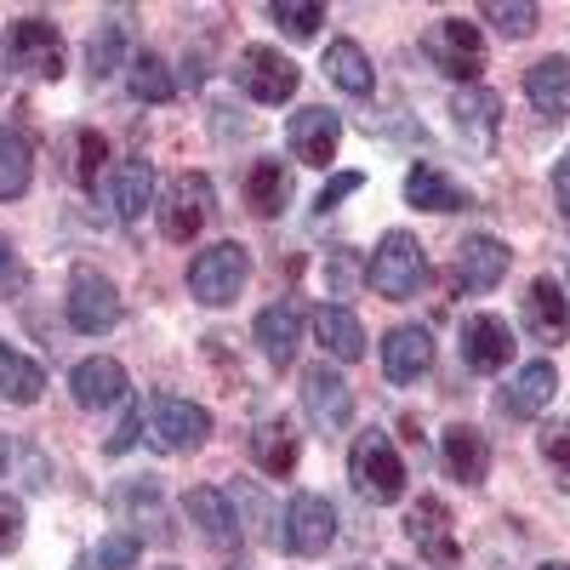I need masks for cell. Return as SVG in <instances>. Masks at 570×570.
<instances>
[{"label":"cell","instance_id":"38","mask_svg":"<svg viewBox=\"0 0 570 570\" xmlns=\"http://www.w3.org/2000/svg\"><path fill=\"white\" fill-rule=\"evenodd\" d=\"M537 451H542V462L559 473V485L570 491V422H564V416H559V422H542Z\"/></svg>","mask_w":570,"mask_h":570},{"label":"cell","instance_id":"33","mask_svg":"<svg viewBox=\"0 0 570 570\" xmlns=\"http://www.w3.org/2000/svg\"><path fill=\"white\" fill-rule=\"evenodd\" d=\"M126 91H131L137 104H171V98H177V80H171L166 58L137 52V58L126 63Z\"/></svg>","mask_w":570,"mask_h":570},{"label":"cell","instance_id":"35","mask_svg":"<svg viewBox=\"0 0 570 570\" xmlns=\"http://www.w3.org/2000/svg\"><path fill=\"white\" fill-rule=\"evenodd\" d=\"M104 160H109L104 131H75V183L86 195H104Z\"/></svg>","mask_w":570,"mask_h":570},{"label":"cell","instance_id":"1","mask_svg":"<svg viewBox=\"0 0 570 570\" xmlns=\"http://www.w3.org/2000/svg\"><path fill=\"white\" fill-rule=\"evenodd\" d=\"M348 480L365 502L389 508L405 497V462L394 451V440L383 434V428H365V434H354V451H348Z\"/></svg>","mask_w":570,"mask_h":570},{"label":"cell","instance_id":"44","mask_svg":"<svg viewBox=\"0 0 570 570\" xmlns=\"http://www.w3.org/2000/svg\"><path fill=\"white\" fill-rule=\"evenodd\" d=\"M0 279H18V263H12V240L0 234Z\"/></svg>","mask_w":570,"mask_h":570},{"label":"cell","instance_id":"7","mask_svg":"<svg viewBox=\"0 0 570 570\" xmlns=\"http://www.w3.org/2000/svg\"><path fill=\"white\" fill-rule=\"evenodd\" d=\"M234 80H240V91L252 104H285L292 91L303 86V69L285 58V52H274V46H246L240 52V63H234Z\"/></svg>","mask_w":570,"mask_h":570},{"label":"cell","instance_id":"28","mask_svg":"<svg viewBox=\"0 0 570 570\" xmlns=\"http://www.w3.org/2000/svg\"><path fill=\"white\" fill-rule=\"evenodd\" d=\"M553 394H559V371H553L548 360H531V365H519V376L508 383L502 411H508V416H537Z\"/></svg>","mask_w":570,"mask_h":570},{"label":"cell","instance_id":"4","mask_svg":"<svg viewBox=\"0 0 570 570\" xmlns=\"http://www.w3.org/2000/svg\"><path fill=\"white\" fill-rule=\"evenodd\" d=\"M63 314H69V325L80 331V337H104V331L120 325L126 303H120L115 279L104 268H75L69 274V292H63Z\"/></svg>","mask_w":570,"mask_h":570},{"label":"cell","instance_id":"30","mask_svg":"<svg viewBox=\"0 0 570 570\" xmlns=\"http://www.w3.org/2000/svg\"><path fill=\"white\" fill-rule=\"evenodd\" d=\"M35 183V149L18 126H0V200H23Z\"/></svg>","mask_w":570,"mask_h":570},{"label":"cell","instance_id":"36","mask_svg":"<svg viewBox=\"0 0 570 570\" xmlns=\"http://www.w3.org/2000/svg\"><path fill=\"white\" fill-rule=\"evenodd\" d=\"M480 18H485V23H497V35H508V40H531L542 12L531 7V0H519V7H508V0H485Z\"/></svg>","mask_w":570,"mask_h":570},{"label":"cell","instance_id":"13","mask_svg":"<svg viewBox=\"0 0 570 570\" xmlns=\"http://www.w3.org/2000/svg\"><path fill=\"white\" fill-rule=\"evenodd\" d=\"M462 365L480 376L508 371L513 365V325L502 314H468L462 320Z\"/></svg>","mask_w":570,"mask_h":570},{"label":"cell","instance_id":"24","mask_svg":"<svg viewBox=\"0 0 570 570\" xmlns=\"http://www.w3.org/2000/svg\"><path fill=\"white\" fill-rule=\"evenodd\" d=\"M246 445H252V462L268 480H285V473H297V462H303V440H297L292 422H257Z\"/></svg>","mask_w":570,"mask_h":570},{"label":"cell","instance_id":"39","mask_svg":"<svg viewBox=\"0 0 570 570\" xmlns=\"http://www.w3.org/2000/svg\"><path fill=\"white\" fill-rule=\"evenodd\" d=\"M137 559H142V542H137L131 531H115V537H104V548L91 553V564H98V570H131Z\"/></svg>","mask_w":570,"mask_h":570},{"label":"cell","instance_id":"16","mask_svg":"<svg viewBox=\"0 0 570 570\" xmlns=\"http://www.w3.org/2000/svg\"><path fill=\"white\" fill-rule=\"evenodd\" d=\"M405 206L451 217V212H468V206H473V195H468V188H462L456 177H445L434 160H416V166L405 171Z\"/></svg>","mask_w":570,"mask_h":570},{"label":"cell","instance_id":"21","mask_svg":"<svg viewBox=\"0 0 570 570\" xmlns=\"http://www.w3.org/2000/svg\"><path fill=\"white\" fill-rule=\"evenodd\" d=\"M434 365V337L422 325H394L383 337V376L389 383H416V376Z\"/></svg>","mask_w":570,"mask_h":570},{"label":"cell","instance_id":"48","mask_svg":"<svg viewBox=\"0 0 570 570\" xmlns=\"http://www.w3.org/2000/svg\"><path fill=\"white\" fill-rule=\"evenodd\" d=\"M537 570H570V564H559V559H553V564H537Z\"/></svg>","mask_w":570,"mask_h":570},{"label":"cell","instance_id":"29","mask_svg":"<svg viewBox=\"0 0 570 570\" xmlns=\"http://www.w3.org/2000/svg\"><path fill=\"white\" fill-rule=\"evenodd\" d=\"M246 206L257 217H279L292 206V171H285V160H257L246 171Z\"/></svg>","mask_w":570,"mask_h":570},{"label":"cell","instance_id":"42","mask_svg":"<svg viewBox=\"0 0 570 570\" xmlns=\"http://www.w3.org/2000/svg\"><path fill=\"white\" fill-rule=\"evenodd\" d=\"M365 188V177L360 171H343V177H331L325 188H320V200H314V212H331V206H343L348 195H360Z\"/></svg>","mask_w":570,"mask_h":570},{"label":"cell","instance_id":"10","mask_svg":"<svg viewBox=\"0 0 570 570\" xmlns=\"http://www.w3.org/2000/svg\"><path fill=\"white\" fill-rule=\"evenodd\" d=\"M279 542L292 548V553H303V559L331 553V542H337V508H331L325 497H314V491H297L292 508H285V531H279Z\"/></svg>","mask_w":570,"mask_h":570},{"label":"cell","instance_id":"18","mask_svg":"<svg viewBox=\"0 0 570 570\" xmlns=\"http://www.w3.org/2000/svg\"><path fill=\"white\" fill-rule=\"evenodd\" d=\"M525 331L537 343H570V297H564V285L553 274L531 279V292H525Z\"/></svg>","mask_w":570,"mask_h":570},{"label":"cell","instance_id":"25","mask_svg":"<svg viewBox=\"0 0 570 570\" xmlns=\"http://www.w3.org/2000/svg\"><path fill=\"white\" fill-rule=\"evenodd\" d=\"M525 98L542 120H570V58H542L525 69Z\"/></svg>","mask_w":570,"mask_h":570},{"label":"cell","instance_id":"50","mask_svg":"<svg viewBox=\"0 0 570 570\" xmlns=\"http://www.w3.org/2000/svg\"><path fill=\"white\" fill-rule=\"evenodd\" d=\"M389 570H400V564H389Z\"/></svg>","mask_w":570,"mask_h":570},{"label":"cell","instance_id":"43","mask_svg":"<svg viewBox=\"0 0 570 570\" xmlns=\"http://www.w3.org/2000/svg\"><path fill=\"white\" fill-rule=\"evenodd\" d=\"M553 206H559V217H570V155L553 166Z\"/></svg>","mask_w":570,"mask_h":570},{"label":"cell","instance_id":"17","mask_svg":"<svg viewBox=\"0 0 570 570\" xmlns=\"http://www.w3.org/2000/svg\"><path fill=\"white\" fill-rule=\"evenodd\" d=\"M69 394L80 411H104V405H126V365L91 354L69 371Z\"/></svg>","mask_w":570,"mask_h":570},{"label":"cell","instance_id":"31","mask_svg":"<svg viewBox=\"0 0 570 570\" xmlns=\"http://www.w3.org/2000/svg\"><path fill=\"white\" fill-rule=\"evenodd\" d=\"M40 394H46V371L29 354H18V348H0V400L7 405H35Z\"/></svg>","mask_w":570,"mask_h":570},{"label":"cell","instance_id":"3","mask_svg":"<svg viewBox=\"0 0 570 570\" xmlns=\"http://www.w3.org/2000/svg\"><path fill=\"white\" fill-rule=\"evenodd\" d=\"M246 279H252V252L240 240H217L188 263V292H195V303H206V308L234 303Z\"/></svg>","mask_w":570,"mask_h":570},{"label":"cell","instance_id":"26","mask_svg":"<svg viewBox=\"0 0 570 570\" xmlns=\"http://www.w3.org/2000/svg\"><path fill=\"white\" fill-rule=\"evenodd\" d=\"M440 451H445V468L456 473L462 485H485V480H491V445H485L480 428H468V422L445 428Z\"/></svg>","mask_w":570,"mask_h":570},{"label":"cell","instance_id":"9","mask_svg":"<svg viewBox=\"0 0 570 570\" xmlns=\"http://www.w3.org/2000/svg\"><path fill=\"white\" fill-rule=\"evenodd\" d=\"M212 223V183L200 171H183L166 183V200H160V234L177 246H188L195 234Z\"/></svg>","mask_w":570,"mask_h":570},{"label":"cell","instance_id":"2","mask_svg":"<svg viewBox=\"0 0 570 570\" xmlns=\"http://www.w3.org/2000/svg\"><path fill=\"white\" fill-rule=\"evenodd\" d=\"M365 279L376 285V297H389V303H405V297H416V292H422V279H428L422 240H416V234H405V228L383 234V240H376V252H371V268H365Z\"/></svg>","mask_w":570,"mask_h":570},{"label":"cell","instance_id":"20","mask_svg":"<svg viewBox=\"0 0 570 570\" xmlns=\"http://www.w3.org/2000/svg\"><path fill=\"white\" fill-rule=\"evenodd\" d=\"M183 513L195 519V531H200L212 548H223V553H228V548H240V513L228 508V497H223V491L195 485V491L183 497Z\"/></svg>","mask_w":570,"mask_h":570},{"label":"cell","instance_id":"6","mask_svg":"<svg viewBox=\"0 0 570 570\" xmlns=\"http://www.w3.org/2000/svg\"><path fill=\"white\" fill-rule=\"evenodd\" d=\"M142 422H149L160 451H200L212 440V411L183 400V394H155L149 405H142Z\"/></svg>","mask_w":570,"mask_h":570},{"label":"cell","instance_id":"34","mask_svg":"<svg viewBox=\"0 0 570 570\" xmlns=\"http://www.w3.org/2000/svg\"><path fill=\"white\" fill-rule=\"evenodd\" d=\"M120 63H126V23L120 18H104L98 29H91V40H86V69L98 75V80H109Z\"/></svg>","mask_w":570,"mask_h":570},{"label":"cell","instance_id":"45","mask_svg":"<svg viewBox=\"0 0 570 570\" xmlns=\"http://www.w3.org/2000/svg\"><path fill=\"white\" fill-rule=\"evenodd\" d=\"M325 279H337V285H348V279H354V263H348V257H337V263L325 268Z\"/></svg>","mask_w":570,"mask_h":570},{"label":"cell","instance_id":"49","mask_svg":"<svg viewBox=\"0 0 570 570\" xmlns=\"http://www.w3.org/2000/svg\"><path fill=\"white\" fill-rule=\"evenodd\" d=\"M564 297H570V268H564Z\"/></svg>","mask_w":570,"mask_h":570},{"label":"cell","instance_id":"5","mask_svg":"<svg viewBox=\"0 0 570 570\" xmlns=\"http://www.w3.org/2000/svg\"><path fill=\"white\" fill-rule=\"evenodd\" d=\"M422 52H428V63H434L440 75H451L462 86H473L485 75V40H480V29H473L468 18H440L434 29H428Z\"/></svg>","mask_w":570,"mask_h":570},{"label":"cell","instance_id":"15","mask_svg":"<svg viewBox=\"0 0 570 570\" xmlns=\"http://www.w3.org/2000/svg\"><path fill=\"white\" fill-rule=\"evenodd\" d=\"M285 142H292V155L303 166H331V155H337V142H343V120L331 115V109H320V104H308V109L292 115Z\"/></svg>","mask_w":570,"mask_h":570},{"label":"cell","instance_id":"41","mask_svg":"<svg viewBox=\"0 0 570 570\" xmlns=\"http://www.w3.org/2000/svg\"><path fill=\"white\" fill-rule=\"evenodd\" d=\"M23 542V502L0 491V553H12Z\"/></svg>","mask_w":570,"mask_h":570},{"label":"cell","instance_id":"19","mask_svg":"<svg viewBox=\"0 0 570 570\" xmlns=\"http://www.w3.org/2000/svg\"><path fill=\"white\" fill-rule=\"evenodd\" d=\"M257 348H263V360L268 365H292L297 360V348H303V308L297 303H268L263 314H257Z\"/></svg>","mask_w":570,"mask_h":570},{"label":"cell","instance_id":"47","mask_svg":"<svg viewBox=\"0 0 570 570\" xmlns=\"http://www.w3.org/2000/svg\"><path fill=\"white\" fill-rule=\"evenodd\" d=\"M7 63H12V52L0 46V91H7Z\"/></svg>","mask_w":570,"mask_h":570},{"label":"cell","instance_id":"32","mask_svg":"<svg viewBox=\"0 0 570 570\" xmlns=\"http://www.w3.org/2000/svg\"><path fill=\"white\" fill-rule=\"evenodd\" d=\"M149 200H155V166L149 160H120L115 166V212L126 223H137L149 212Z\"/></svg>","mask_w":570,"mask_h":570},{"label":"cell","instance_id":"11","mask_svg":"<svg viewBox=\"0 0 570 570\" xmlns=\"http://www.w3.org/2000/svg\"><path fill=\"white\" fill-rule=\"evenodd\" d=\"M303 411L308 422L320 428V434H343V428L354 422V389L343 371L331 365H308L303 371Z\"/></svg>","mask_w":570,"mask_h":570},{"label":"cell","instance_id":"23","mask_svg":"<svg viewBox=\"0 0 570 570\" xmlns=\"http://www.w3.org/2000/svg\"><path fill=\"white\" fill-rule=\"evenodd\" d=\"M456 252H462L456 257V274L473 285V292H491V285H502L508 268H513V252L497 240V234H468Z\"/></svg>","mask_w":570,"mask_h":570},{"label":"cell","instance_id":"22","mask_svg":"<svg viewBox=\"0 0 570 570\" xmlns=\"http://www.w3.org/2000/svg\"><path fill=\"white\" fill-rule=\"evenodd\" d=\"M314 337H320V348L331 354V360H343V365H354V360H365V325H360V314L354 308H343V303H325V308H314Z\"/></svg>","mask_w":570,"mask_h":570},{"label":"cell","instance_id":"46","mask_svg":"<svg viewBox=\"0 0 570 570\" xmlns=\"http://www.w3.org/2000/svg\"><path fill=\"white\" fill-rule=\"evenodd\" d=\"M7 462H12V434H0V473H7Z\"/></svg>","mask_w":570,"mask_h":570},{"label":"cell","instance_id":"40","mask_svg":"<svg viewBox=\"0 0 570 570\" xmlns=\"http://www.w3.org/2000/svg\"><path fill=\"white\" fill-rule=\"evenodd\" d=\"M137 434H142V405L126 400V411H120V422H115V434L104 440V456H126V451L137 445Z\"/></svg>","mask_w":570,"mask_h":570},{"label":"cell","instance_id":"8","mask_svg":"<svg viewBox=\"0 0 570 570\" xmlns=\"http://www.w3.org/2000/svg\"><path fill=\"white\" fill-rule=\"evenodd\" d=\"M7 52H12V63L29 69L35 80H63V29H58L52 18H40V12L18 18V23L7 29Z\"/></svg>","mask_w":570,"mask_h":570},{"label":"cell","instance_id":"27","mask_svg":"<svg viewBox=\"0 0 570 570\" xmlns=\"http://www.w3.org/2000/svg\"><path fill=\"white\" fill-rule=\"evenodd\" d=\"M320 69H325L331 86H343L348 98H371V91H376V69H371V58H365L360 40H331L325 58H320Z\"/></svg>","mask_w":570,"mask_h":570},{"label":"cell","instance_id":"14","mask_svg":"<svg viewBox=\"0 0 570 570\" xmlns=\"http://www.w3.org/2000/svg\"><path fill=\"white\" fill-rule=\"evenodd\" d=\"M451 120H456L468 149L491 155L497 149V131H502V98H497V91H485V86H462L456 98H451Z\"/></svg>","mask_w":570,"mask_h":570},{"label":"cell","instance_id":"37","mask_svg":"<svg viewBox=\"0 0 570 570\" xmlns=\"http://www.w3.org/2000/svg\"><path fill=\"white\" fill-rule=\"evenodd\" d=\"M268 18H274L285 35H292V40H314L320 23H325V7H314V0H274Z\"/></svg>","mask_w":570,"mask_h":570},{"label":"cell","instance_id":"12","mask_svg":"<svg viewBox=\"0 0 570 570\" xmlns=\"http://www.w3.org/2000/svg\"><path fill=\"white\" fill-rule=\"evenodd\" d=\"M405 537L422 548L428 564H440V570H456V564H462V548H456V531H451V508H445L440 497L411 502V513H405Z\"/></svg>","mask_w":570,"mask_h":570}]
</instances>
